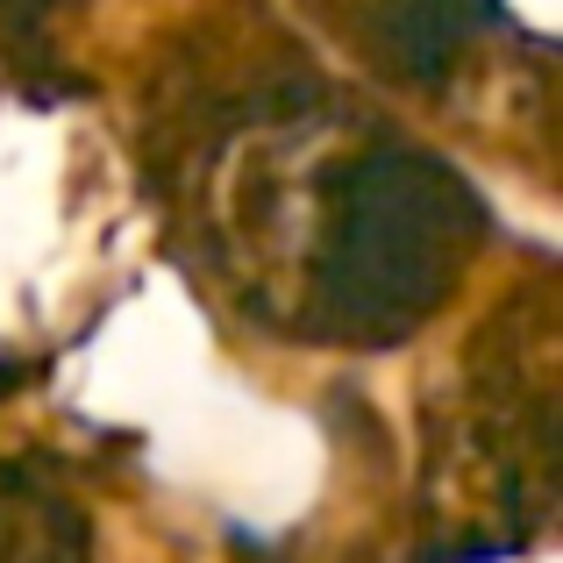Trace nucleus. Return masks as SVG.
Listing matches in <instances>:
<instances>
[{
	"mask_svg": "<svg viewBox=\"0 0 563 563\" xmlns=\"http://www.w3.org/2000/svg\"><path fill=\"white\" fill-rule=\"evenodd\" d=\"M314 292L335 335L385 343L421 329L478 243V200L428 151H364L329 192Z\"/></svg>",
	"mask_w": 563,
	"mask_h": 563,
	"instance_id": "1",
	"label": "nucleus"
},
{
	"mask_svg": "<svg viewBox=\"0 0 563 563\" xmlns=\"http://www.w3.org/2000/svg\"><path fill=\"white\" fill-rule=\"evenodd\" d=\"M0 563H93L79 507L57 485L8 471L0 478Z\"/></svg>",
	"mask_w": 563,
	"mask_h": 563,
	"instance_id": "2",
	"label": "nucleus"
},
{
	"mask_svg": "<svg viewBox=\"0 0 563 563\" xmlns=\"http://www.w3.org/2000/svg\"><path fill=\"white\" fill-rule=\"evenodd\" d=\"M493 14L499 0H385V57L407 79H435Z\"/></svg>",
	"mask_w": 563,
	"mask_h": 563,
	"instance_id": "3",
	"label": "nucleus"
},
{
	"mask_svg": "<svg viewBox=\"0 0 563 563\" xmlns=\"http://www.w3.org/2000/svg\"><path fill=\"white\" fill-rule=\"evenodd\" d=\"M29 8H43V0H0V14H29Z\"/></svg>",
	"mask_w": 563,
	"mask_h": 563,
	"instance_id": "4",
	"label": "nucleus"
}]
</instances>
